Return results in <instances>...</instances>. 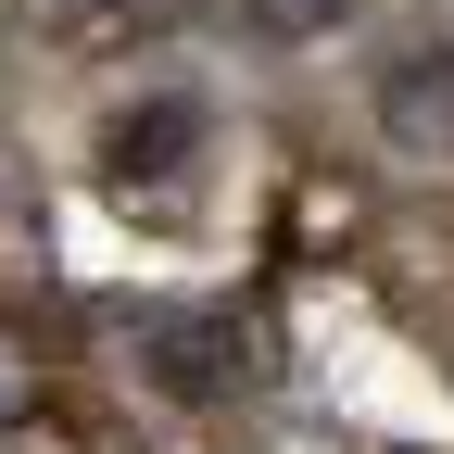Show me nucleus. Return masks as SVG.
<instances>
[{"label": "nucleus", "mask_w": 454, "mask_h": 454, "mask_svg": "<svg viewBox=\"0 0 454 454\" xmlns=\"http://www.w3.org/2000/svg\"><path fill=\"white\" fill-rule=\"evenodd\" d=\"M13 417H38V340L0 328V429H13Z\"/></svg>", "instance_id": "4"}, {"label": "nucleus", "mask_w": 454, "mask_h": 454, "mask_svg": "<svg viewBox=\"0 0 454 454\" xmlns=\"http://www.w3.org/2000/svg\"><path fill=\"white\" fill-rule=\"evenodd\" d=\"M379 139L404 164H454V51H404L379 76Z\"/></svg>", "instance_id": "2"}, {"label": "nucleus", "mask_w": 454, "mask_h": 454, "mask_svg": "<svg viewBox=\"0 0 454 454\" xmlns=\"http://www.w3.org/2000/svg\"><path fill=\"white\" fill-rule=\"evenodd\" d=\"M253 26L265 38H316V26H340V0H253Z\"/></svg>", "instance_id": "5"}, {"label": "nucleus", "mask_w": 454, "mask_h": 454, "mask_svg": "<svg viewBox=\"0 0 454 454\" xmlns=\"http://www.w3.org/2000/svg\"><path fill=\"white\" fill-rule=\"evenodd\" d=\"M114 13H152V0H38V26H64V38H89V26H114Z\"/></svg>", "instance_id": "6"}, {"label": "nucleus", "mask_w": 454, "mask_h": 454, "mask_svg": "<svg viewBox=\"0 0 454 454\" xmlns=\"http://www.w3.org/2000/svg\"><path fill=\"white\" fill-rule=\"evenodd\" d=\"M139 366H152V391H177V404H240L253 391V328L227 303H177V316L139 328Z\"/></svg>", "instance_id": "1"}, {"label": "nucleus", "mask_w": 454, "mask_h": 454, "mask_svg": "<svg viewBox=\"0 0 454 454\" xmlns=\"http://www.w3.org/2000/svg\"><path fill=\"white\" fill-rule=\"evenodd\" d=\"M177 152H202V101H177V89L101 127V164H114V177H177Z\"/></svg>", "instance_id": "3"}]
</instances>
